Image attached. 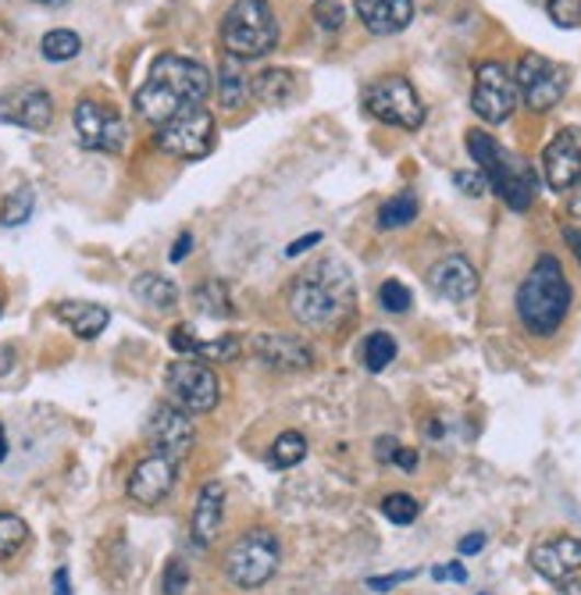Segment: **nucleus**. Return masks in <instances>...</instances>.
<instances>
[{"mask_svg": "<svg viewBox=\"0 0 581 595\" xmlns=\"http://www.w3.org/2000/svg\"><path fill=\"white\" fill-rule=\"evenodd\" d=\"M250 96H253V79L247 72V61L225 54L221 65H218V101H221V107L236 111V107H243Z\"/></svg>", "mask_w": 581, "mask_h": 595, "instance_id": "nucleus-23", "label": "nucleus"}, {"mask_svg": "<svg viewBox=\"0 0 581 595\" xmlns=\"http://www.w3.org/2000/svg\"><path fill=\"white\" fill-rule=\"evenodd\" d=\"M429 286H432L435 296H443V300L464 304V300H471V296L478 293V272H475V264L467 261V258L453 253V258H443L438 264H432Z\"/></svg>", "mask_w": 581, "mask_h": 595, "instance_id": "nucleus-18", "label": "nucleus"}, {"mask_svg": "<svg viewBox=\"0 0 581 595\" xmlns=\"http://www.w3.org/2000/svg\"><path fill=\"white\" fill-rule=\"evenodd\" d=\"M381 514H386L392 524H414L418 520V514H421V506H418V500L414 495H407V492H392V495H386L381 500Z\"/></svg>", "mask_w": 581, "mask_h": 595, "instance_id": "nucleus-34", "label": "nucleus"}, {"mask_svg": "<svg viewBox=\"0 0 581 595\" xmlns=\"http://www.w3.org/2000/svg\"><path fill=\"white\" fill-rule=\"evenodd\" d=\"M517 101H524L532 111H552L567 87H571V72L563 65L543 58V54H521L517 72H514Z\"/></svg>", "mask_w": 581, "mask_h": 595, "instance_id": "nucleus-9", "label": "nucleus"}, {"mask_svg": "<svg viewBox=\"0 0 581 595\" xmlns=\"http://www.w3.org/2000/svg\"><path fill=\"white\" fill-rule=\"evenodd\" d=\"M0 122L22 125L30 133H47L54 122V101L44 87H19L0 93Z\"/></svg>", "mask_w": 581, "mask_h": 595, "instance_id": "nucleus-14", "label": "nucleus"}, {"mask_svg": "<svg viewBox=\"0 0 581 595\" xmlns=\"http://www.w3.org/2000/svg\"><path fill=\"white\" fill-rule=\"evenodd\" d=\"M364 107H367V115H375L386 125H396V129H421V122H424L421 96L414 87H410V79H403V76L375 79L372 87L364 90Z\"/></svg>", "mask_w": 581, "mask_h": 595, "instance_id": "nucleus-8", "label": "nucleus"}, {"mask_svg": "<svg viewBox=\"0 0 581 595\" xmlns=\"http://www.w3.org/2000/svg\"><path fill=\"white\" fill-rule=\"evenodd\" d=\"M207 93H210V72L201 61L182 58V54H161L153 61L147 82L136 90V111L161 129V125L204 107Z\"/></svg>", "mask_w": 581, "mask_h": 595, "instance_id": "nucleus-1", "label": "nucleus"}, {"mask_svg": "<svg viewBox=\"0 0 581 595\" xmlns=\"http://www.w3.org/2000/svg\"><path fill=\"white\" fill-rule=\"evenodd\" d=\"M76 136L87 150L101 153H122L125 147V122L118 118L115 107H107L101 101H79L76 104Z\"/></svg>", "mask_w": 581, "mask_h": 595, "instance_id": "nucleus-12", "label": "nucleus"}, {"mask_svg": "<svg viewBox=\"0 0 581 595\" xmlns=\"http://www.w3.org/2000/svg\"><path fill=\"white\" fill-rule=\"evenodd\" d=\"M432 577H435V581H457V585H464L467 571H464L460 563H443V567H432Z\"/></svg>", "mask_w": 581, "mask_h": 595, "instance_id": "nucleus-42", "label": "nucleus"}, {"mask_svg": "<svg viewBox=\"0 0 581 595\" xmlns=\"http://www.w3.org/2000/svg\"><path fill=\"white\" fill-rule=\"evenodd\" d=\"M39 50H44V58L47 61H72V58H79V50H82V39H79V33H72V30H50L44 39H39Z\"/></svg>", "mask_w": 581, "mask_h": 595, "instance_id": "nucleus-30", "label": "nucleus"}, {"mask_svg": "<svg viewBox=\"0 0 581 595\" xmlns=\"http://www.w3.org/2000/svg\"><path fill=\"white\" fill-rule=\"evenodd\" d=\"M467 150L478 164L486 186L500 196L506 207L514 210H528L535 201V172L532 164H524L521 158H514L506 147H500L489 133L471 129L467 133Z\"/></svg>", "mask_w": 581, "mask_h": 595, "instance_id": "nucleus-4", "label": "nucleus"}, {"mask_svg": "<svg viewBox=\"0 0 581 595\" xmlns=\"http://www.w3.org/2000/svg\"><path fill=\"white\" fill-rule=\"evenodd\" d=\"M11 364H15V361H11V350H8V346H0V375L11 371Z\"/></svg>", "mask_w": 581, "mask_h": 595, "instance_id": "nucleus-51", "label": "nucleus"}, {"mask_svg": "<svg viewBox=\"0 0 581 595\" xmlns=\"http://www.w3.org/2000/svg\"><path fill=\"white\" fill-rule=\"evenodd\" d=\"M0 310H4V300H0Z\"/></svg>", "mask_w": 581, "mask_h": 595, "instance_id": "nucleus-55", "label": "nucleus"}, {"mask_svg": "<svg viewBox=\"0 0 581 595\" xmlns=\"http://www.w3.org/2000/svg\"><path fill=\"white\" fill-rule=\"evenodd\" d=\"M243 343L236 335H218V339H196L190 357H204V361H236Z\"/></svg>", "mask_w": 581, "mask_h": 595, "instance_id": "nucleus-31", "label": "nucleus"}, {"mask_svg": "<svg viewBox=\"0 0 581 595\" xmlns=\"http://www.w3.org/2000/svg\"><path fill=\"white\" fill-rule=\"evenodd\" d=\"M567 310H571V282L560 261L543 253L517 289V318L532 335H552L563 324Z\"/></svg>", "mask_w": 581, "mask_h": 595, "instance_id": "nucleus-3", "label": "nucleus"}, {"mask_svg": "<svg viewBox=\"0 0 581 595\" xmlns=\"http://www.w3.org/2000/svg\"><path fill=\"white\" fill-rule=\"evenodd\" d=\"M289 310L296 324L315 332H329L335 324H343L353 310L350 272L335 261H321L315 267H307L289 286Z\"/></svg>", "mask_w": 581, "mask_h": 595, "instance_id": "nucleus-2", "label": "nucleus"}, {"mask_svg": "<svg viewBox=\"0 0 581 595\" xmlns=\"http://www.w3.org/2000/svg\"><path fill=\"white\" fill-rule=\"evenodd\" d=\"M307 457V438L300 432H282L275 438V446L267 449V464L275 467V471H289Z\"/></svg>", "mask_w": 581, "mask_h": 595, "instance_id": "nucleus-27", "label": "nucleus"}, {"mask_svg": "<svg viewBox=\"0 0 581 595\" xmlns=\"http://www.w3.org/2000/svg\"><path fill=\"white\" fill-rule=\"evenodd\" d=\"M321 243V232H310V236H304V239H296V243L286 250L289 258H296V253H304V250H310V247H318Z\"/></svg>", "mask_w": 581, "mask_h": 595, "instance_id": "nucleus-47", "label": "nucleus"}, {"mask_svg": "<svg viewBox=\"0 0 581 595\" xmlns=\"http://www.w3.org/2000/svg\"><path fill=\"white\" fill-rule=\"evenodd\" d=\"M54 318L65 321L79 339H96V335L107 329V321H111L107 307H101V304H82V300H61V304H54Z\"/></svg>", "mask_w": 581, "mask_h": 595, "instance_id": "nucleus-22", "label": "nucleus"}, {"mask_svg": "<svg viewBox=\"0 0 581 595\" xmlns=\"http://www.w3.org/2000/svg\"><path fill=\"white\" fill-rule=\"evenodd\" d=\"M563 239H567V247L574 250V258H578V264H581V229H574V225H567V229H563Z\"/></svg>", "mask_w": 581, "mask_h": 595, "instance_id": "nucleus-48", "label": "nucleus"}, {"mask_svg": "<svg viewBox=\"0 0 581 595\" xmlns=\"http://www.w3.org/2000/svg\"><path fill=\"white\" fill-rule=\"evenodd\" d=\"M172 485H175V460L158 457V453H153V457L136 464V471L129 478V500L153 506V503H161L168 492H172Z\"/></svg>", "mask_w": 581, "mask_h": 595, "instance_id": "nucleus-19", "label": "nucleus"}, {"mask_svg": "<svg viewBox=\"0 0 581 595\" xmlns=\"http://www.w3.org/2000/svg\"><path fill=\"white\" fill-rule=\"evenodd\" d=\"M378 300H381V307L389 310V314H407V310H410V289L403 286V282L389 278V282H381Z\"/></svg>", "mask_w": 581, "mask_h": 595, "instance_id": "nucleus-35", "label": "nucleus"}, {"mask_svg": "<svg viewBox=\"0 0 581 595\" xmlns=\"http://www.w3.org/2000/svg\"><path fill=\"white\" fill-rule=\"evenodd\" d=\"M296 93V79L289 68H264L253 76V96L264 104H286Z\"/></svg>", "mask_w": 581, "mask_h": 595, "instance_id": "nucleus-24", "label": "nucleus"}, {"mask_svg": "<svg viewBox=\"0 0 581 595\" xmlns=\"http://www.w3.org/2000/svg\"><path fill=\"white\" fill-rule=\"evenodd\" d=\"M25 535H30V528H25V520L15 517V514H0V560L15 557V552L22 549Z\"/></svg>", "mask_w": 581, "mask_h": 595, "instance_id": "nucleus-33", "label": "nucleus"}, {"mask_svg": "<svg viewBox=\"0 0 581 595\" xmlns=\"http://www.w3.org/2000/svg\"><path fill=\"white\" fill-rule=\"evenodd\" d=\"M453 182H457V190L467 193V196L486 193V179H481V172H457V175H453Z\"/></svg>", "mask_w": 581, "mask_h": 595, "instance_id": "nucleus-39", "label": "nucleus"}, {"mask_svg": "<svg viewBox=\"0 0 581 595\" xmlns=\"http://www.w3.org/2000/svg\"><path fill=\"white\" fill-rule=\"evenodd\" d=\"M221 44L225 54L239 61L264 58L278 47V22L267 0H236L221 19Z\"/></svg>", "mask_w": 581, "mask_h": 595, "instance_id": "nucleus-5", "label": "nucleus"}, {"mask_svg": "<svg viewBox=\"0 0 581 595\" xmlns=\"http://www.w3.org/2000/svg\"><path fill=\"white\" fill-rule=\"evenodd\" d=\"M361 361L372 375L386 371V367L396 361V339L389 332H372L361 346Z\"/></svg>", "mask_w": 581, "mask_h": 595, "instance_id": "nucleus-28", "label": "nucleus"}, {"mask_svg": "<svg viewBox=\"0 0 581 595\" xmlns=\"http://www.w3.org/2000/svg\"><path fill=\"white\" fill-rule=\"evenodd\" d=\"M193 343H196V335L190 332V324H175V329H172V350L182 353V357H190Z\"/></svg>", "mask_w": 581, "mask_h": 595, "instance_id": "nucleus-40", "label": "nucleus"}, {"mask_svg": "<svg viewBox=\"0 0 581 595\" xmlns=\"http://www.w3.org/2000/svg\"><path fill=\"white\" fill-rule=\"evenodd\" d=\"M410 577H418V571H400V574L372 577V581H367V588H375V592H389V588H396V585H400V581H410Z\"/></svg>", "mask_w": 581, "mask_h": 595, "instance_id": "nucleus-41", "label": "nucleus"}, {"mask_svg": "<svg viewBox=\"0 0 581 595\" xmlns=\"http://www.w3.org/2000/svg\"><path fill=\"white\" fill-rule=\"evenodd\" d=\"M481 546H486V535H481V531H475V535H467V538H460V557H475V552L481 549Z\"/></svg>", "mask_w": 581, "mask_h": 595, "instance_id": "nucleus-45", "label": "nucleus"}, {"mask_svg": "<svg viewBox=\"0 0 581 595\" xmlns=\"http://www.w3.org/2000/svg\"><path fill=\"white\" fill-rule=\"evenodd\" d=\"M253 357L267 367H275V371H307V367L315 364V350H310L300 335L264 332L253 339Z\"/></svg>", "mask_w": 581, "mask_h": 595, "instance_id": "nucleus-17", "label": "nucleus"}, {"mask_svg": "<svg viewBox=\"0 0 581 595\" xmlns=\"http://www.w3.org/2000/svg\"><path fill=\"white\" fill-rule=\"evenodd\" d=\"M392 464H396V467H403L407 474H414V471H418V453H414V449H403V446H400V449H396Z\"/></svg>", "mask_w": 581, "mask_h": 595, "instance_id": "nucleus-43", "label": "nucleus"}, {"mask_svg": "<svg viewBox=\"0 0 581 595\" xmlns=\"http://www.w3.org/2000/svg\"><path fill=\"white\" fill-rule=\"evenodd\" d=\"M193 250V236L190 232H182L179 239H175V247H172V261L179 264V261H186V253Z\"/></svg>", "mask_w": 581, "mask_h": 595, "instance_id": "nucleus-46", "label": "nucleus"}, {"mask_svg": "<svg viewBox=\"0 0 581 595\" xmlns=\"http://www.w3.org/2000/svg\"><path fill=\"white\" fill-rule=\"evenodd\" d=\"M8 457V438H4V424H0V464Z\"/></svg>", "mask_w": 581, "mask_h": 595, "instance_id": "nucleus-52", "label": "nucleus"}, {"mask_svg": "<svg viewBox=\"0 0 581 595\" xmlns=\"http://www.w3.org/2000/svg\"><path fill=\"white\" fill-rule=\"evenodd\" d=\"M543 175L552 193H563L574 186L581 175V133L578 129H563L549 139V147L543 150Z\"/></svg>", "mask_w": 581, "mask_h": 595, "instance_id": "nucleus-15", "label": "nucleus"}, {"mask_svg": "<svg viewBox=\"0 0 581 595\" xmlns=\"http://www.w3.org/2000/svg\"><path fill=\"white\" fill-rule=\"evenodd\" d=\"M471 107L478 118H486L489 125H500L514 115L517 107V87L514 76L503 65L486 61L475 72V90H471Z\"/></svg>", "mask_w": 581, "mask_h": 595, "instance_id": "nucleus-11", "label": "nucleus"}, {"mask_svg": "<svg viewBox=\"0 0 581 595\" xmlns=\"http://www.w3.org/2000/svg\"><path fill=\"white\" fill-rule=\"evenodd\" d=\"M161 585H164V595H179L182 588L190 585V567L182 563L179 557H172V560H168V567H164Z\"/></svg>", "mask_w": 581, "mask_h": 595, "instance_id": "nucleus-38", "label": "nucleus"}, {"mask_svg": "<svg viewBox=\"0 0 581 595\" xmlns=\"http://www.w3.org/2000/svg\"><path fill=\"white\" fill-rule=\"evenodd\" d=\"M147 438L158 457H168L179 464L182 457H190L196 428L186 410H179L175 403H161V407H153L147 417Z\"/></svg>", "mask_w": 581, "mask_h": 595, "instance_id": "nucleus-13", "label": "nucleus"}, {"mask_svg": "<svg viewBox=\"0 0 581 595\" xmlns=\"http://www.w3.org/2000/svg\"><path fill=\"white\" fill-rule=\"evenodd\" d=\"M158 147L182 161H201L215 150V115L207 107H196L190 115L168 122L158 129Z\"/></svg>", "mask_w": 581, "mask_h": 595, "instance_id": "nucleus-10", "label": "nucleus"}, {"mask_svg": "<svg viewBox=\"0 0 581 595\" xmlns=\"http://www.w3.org/2000/svg\"><path fill=\"white\" fill-rule=\"evenodd\" d=\"M571 215L581 221V175H578V182L571 186Z\"/></svg>", "mask_w": 581, "mask_h": 595, "instance_id": "nucleus-50", "label": "nucleus"}, {"mask_svg": "<svg viewBox=\"0 0 581 595\" xmlns=\"http://www.w3.org/2000/svg\"><path fill=\"white\" fill-rule=\"evenodd\" d=\"M478 595H492V592H478Z\"/></svg>", "mask_w": 581, "mask_h": 595, "instance_id": "nucleus-54", "label": "nucleus"}, {"mask_svg": "<svg viewBox=\"0 0 581 595\" xmlns=\"http://www.w3.org/2000/svg\"><path fill=\"white\" fill-rule=\"evenodd\" d=\"M532 567L543 577L557 581V585L571 581L581 571V538L557 535V538H549V542H538L532 549Z\"/></svg>", "mask_w": 581, "mask_h": 595, "instance_id": "nucleus-16", "label": "nucleus"}, {"mask_svg": "<svg viewBox=\"0 0 581 595\" xmlns=\"http://www.w3.org/2000/svg\"><path fill=\"white\" fill-rule=\"evenodd\" d=\"M36 4H65V0H36Z\"/></svg>", "mask_w": 581, "mask_h": 595, "instance_id": "nucleus-53", "label": "nucleus"}, {"mask_svg": "<svg viewBox=\"0 0 581 595\" xmlns=\"http://www.w3.org/2000/svg\"><path fill=\"white\" fill-rule=\"evenodd\" d=\"M54 595H72V585H68V571L61 567L58 574H54Z\"/></svg>", "mask_w": 581, "mask_h": 595, "instance_id": "nucleus-49", "label": "nucleus"}, {"mask_svg": "<svg viewBox=\"0 0 581 595\" xmlns=\"http://www.w3.org/2000/svg\"><path fill=\"white\" fill-rule=\"evenodd\" d=\"M164 386H168V396H172V403L179 410H186V414H207V410H215L221 400L218 375L193 357H182V361L168 364L164 367Z\"/></svg>", "mask_w": 581, "mask_h": 595, "instance_id": "nucleus-7", "label": "nucleus"}, {"mask_svg": "<svg viewBox=\"0 0 581 595\" xmlns=\"http://www.w3.org/2000/svg\"><path fill=\"white\" fill-rule=\"evenodd\" d=\"M221 517H225V489L218 481H207L196 495V510H193V542L196 546H210L218 538L221 528Z\"/></svg>", "mask_w": 581, "mask_h": 595, "instance_id": "nucleus-21", "label": "nucleus"}, {"mask_svg": "<svg viewBox=\"0 0 581 595\" xmlns=\"http://www.w3.org/2000/svg\"><path fill=\"white\" fill-rule=\"evenodd\" d=\"M278 571V538L267 528H253L236 538L225 557V574L236 588H261Z\"/></svg>", "mask_w": 581, "mask_h": 595, "instance_id": "nucleus-6", "label": "nucleus"}, {"mask_svg": "<svg viewBox=\"0 0 581 595\" xmlns=\"http://www.w3.org/2000/svg\"><path fill=\"white\" fill-rule=\"evenodd\" d=\"M418 218V196L403 190V193H396L392 201L381 204L378 210V225L381 229H403V225H410Z\"/></svg>", "mask_w": 581, "mask_h": 595, "instance_id": "nucleus-29", "label": "nucleus"}, {"mask_svg": "<svg viewBox=\"0 0 581 595\" xmlns=\"http://www.w3.org/2000/svg\"><path fill=\"white\" fill-rule=\"evenodd\" d=\"M396 449H400V443L396 438H378V446H375V457L381 460V464H392V457H396Z\"/></svg>", "mask_w": 581, "mask_h": 595, "instance_id": "nucleus-44", "label": "nucleus"}, {"mask_svg": "<svg viewBox=\"0 0 581 595\" xmlns=\"http://www.w3.org/2000/svg\"><path fill=\"white\" fill-rule=\"evenodd\" d=\"M546 15L560 30H574L581 25V0H546Z\"/></svg>", "mask_w": 581, "mask_h": 595, "instance_id": "nucleus-36", "label": "nucleus"}, {"mask_svg": "<svg viewBox=\"0 0 581 595\" xmlns=\"http://www.w3.org/2000/svg\"><path fill=\"white\" fill-rule=\"evenodd\" d=\"M315 19L324 33H335V30H343V22H346V8L339 4V0H318L315 4Z\"/></svg>", "mask_w": 581, "mask_h": 595, "instance_id": "nucleus-37", "label": "nucleus"}, {"mask_svg": "<svg viewBox=\"0 0 581 595\" xmlns=\"http://www.w3.org/2000/svg\"><path fill=\"white\" fill-rule=\"evenodd\" d=\"M357 15L367 33L392 36L403 33L414 19V0H357Z\"/></svg>", "mask_w": 581, "mask_h": 595, "instance_id": "nucleus-20", "label": "nucleus"}, {"mask_svg": "<svg viewBox=\"0 0 581 595\" xmlns=\"http://www.w3.org/2000/svg\"><path fill=\"white\" fill-rule=\"evenodd\" d=\"M33 190L30 186H22L15 193H8V201L4 207H0V225H8V229H15V225H25L33 215Z\"/></svg>", "mask_w": 581, "mask_h": 595, "instance_id": "nucleus-32", "label": "nucleus"}, {"mask_svg": "<svg viewBox=\"0 0 581 595\" xmlns=\"http://www.w3.org/2000/svg\"><path fill=\"white\" fill-rule=\"evenodd\" d=\"M193 304L201 314L207 318H215V321H229L236 314V307H232V296H229V286L218 278H210L204 282V286H196L193 289Z\"/></svg>", "mask_w": 581, "mask_h": 595, "instance_id": "nucleus-26", "label": "nucleus"}, {"mask_svg": "<svg viewBox=\"0 0 581 595\" xmlns=\"http://www.w3.org/2000/svg\"><path fill=\"white\" fill-rule=\"evenodd\" d=\"M133 293H136L147 307H153V310H172V307L179 304V286H175L172 278L158 275V272L139 275V278L133 282Z\"/></svg>", "mask_w": 581, "mask_h": 595, "instance_id": "nucleus-25", "label": "nucleus"}]
</instances>
